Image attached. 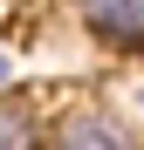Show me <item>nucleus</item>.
<instances>
[{
  "mask_svg": "<svg viewBox=\"0 0 144 150\" xmlns=\"http://www.w3.org/2000/svg\"><path fill=\"white\" fill-rule=\"evenodd\" d=\"M82 21L117 48H144V0H82Z\"/></svg>",
  "mask_w": 144,
  "mask_h": 150,
  "instance_id": "f257e3e1",
  "label": "nucleus"
},
{
  "mask_svg": "<svg viewBox=\"0 0 144 150\" xmlns=\"http://www.w3.org/2000/svg\"><path fill=\"white\" fill-rule=\"evenodd\" d=\"M55 150H130V137L117 130L103 109H76V116L55 130Z\"/></svg>",
  "mask_w": 144,
  "mask_h": 150,
  "instance_id": "f03ea898",
  "label": "nucleus"
},
{
  "mask_svg": "<svg viewBox=\"0 0 144 150\" xmlns=\"http://www.w3.org/2000/svg\"><path fill=\"white\" fill-rule=\"evenodd\" d=\"M0 150H34V130L14 103H0Z\"/></svg>",
  "mask_w": 144,
  "mask_h": 150,
  "instance_id": "7ed1b4c3",
  "label": "nucleus"
},
{
  "mask_svg": "<svg viewBox=\"0 0 144 150\" xmlns=\"http://www.w3.org/2000/svg\"><path fill=\"white\" fill-rule=\"evenodd\" d=\"M0 75H7V62H0Z\"/></svg>",
  "mask_w": 144,
  "mask_h": 150,
  "instance_id": "20e7f679",
  "label": "nucleus"
}]
</instances>
